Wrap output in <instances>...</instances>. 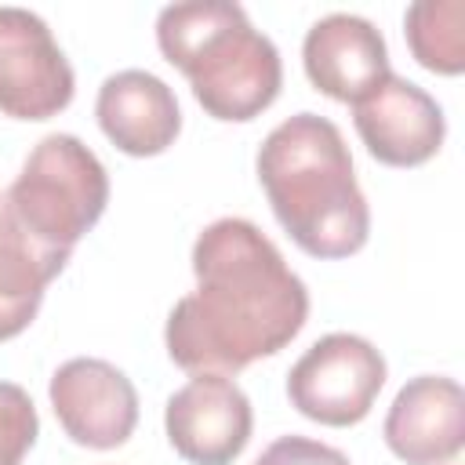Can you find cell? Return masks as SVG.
Listing matches in <instances>:
<instances>
[{
  "instance_id": "cell-1",
  "label": "cell",
  "mask_w": 465,
  "mask_h": 465,
  "mask_svg": "<svg viewBox=\"0 0 465 465\" xmlns=\"http://www.w3.org/2000/svg\"><path fill=\"white\" fill-rule=\"evenodd\" d=\"M196 291L178 298L163 345L189 374H240L298 338L309 291L280 247L247 218H218L193 243Z\"/></svg>"
},
{
  "instance_id": "cell-2",
  "label": "cell",
  "mask_w": 465,
  "mask_h": 465,
  "mask_svg": "<svg viewBox=\"0 0 465 465\" xmlns=\"http://www.w3.org/2000/svg\"><path fill=\"white\" fill-rule=\"evenodd\" d=\"M258 182L283 232L312 258H349L371 236V207L334 120L294 113L258 149Z\"/></svg>"
},
{
  "instance_id": "cell-3",
  "label": "cell",
  "mask_w": 465,
  "mask_h": 465,
  "mask_svg": "<svg viewBox=\"0 0 465 465\" xmlns=\"http://www.w3.org/2000/svg\"><path fill=\"white\" fill-rule=\"evenodd\" d=\"M160 54L185 73L207 116L247 124L262 116L280 87L283 62L276 44L251 25L232 0H185L156 15Z\"/></svg>"
},
{
  "instance_id": "cell-4",
  "label": "cell",
  "mask_w": 465,
  "mask_h": 465,
  "mask_svg": "<svg viewBox=\"0 0 465 465\" xmlns=\"http://www.w3.org/2000/svg\"><path fill=\"white\" fill-rule=\"evenodd\" d=\"M109 203V174L76 134H47L25 156L0 207L44 247L73 254Z\"/></svg>"
},
{
  "instance_id": "cell-5",
  "label": "cell",
  "mask_w": 465,
  "mask_h": 465,
  "mask_svg": "<svg viewBox=\"0 0 465 465\" xmlns=\"http://www.w3.org/2000/svg\"><path fill=\"white\" fill-rule=\"evenodd\" d=\"M385 374V356L367 338L334 331L312 341L291 367L287 400L302 418L345 429L371 414Z\"/></svg>"
},
{
  "instance_id": "cell-6",
  "label": "cell",
  "mask_w": 465,
  "mask_h": 465,
  "mask_svg": "<svg viewBox=\"0 0 465 465\" xmlns=\"http://www.w3.org/2000/svg\"><path fill=\"white\" fill-rule=\"evenodd\" d=\"M76 91L73 65L47 22L25 7H0V113L51 120Z\"/></svg>"
},
{
  "instance_id": "cell-7",
  "label": "cell",
  "mask_w": 465,
  "mask_h": 465,
  "mask_svg": "<svg viewBox=\"0 0 465 465\" xmlns=\"http://www.w3.org/2000/svg\"><path fill=\"white\" fill-rule=\"evenodd\" d=\"M54 418L76 447L113 450L131 440L138 425V392L131 378L98 356L65 360L47 385Z\"/></svg>"
},
{
  "instance_id": "cell-8",
  "label": "cell",
  "mask_w": 465,
  "mask_h": 465,
  "mask_svg": "<svg viewBox=\"0 0 465 465\" xmlns=\"http://www.w3.org/2000/svg\"><path fill=\"white\" fill-rule=\"evenodd\" d=\"M163 429L189 465H232L254 429L247 392L225 374H193L163 407Z\"/></svg>"
},
{
  "instance_id": "cell-9",
  "label": "cell",
  "mask_w": 465,
  "mask_h": 465,
  "mask_svg": "<svg viewBox=\"0 0 465 465\" xmlns=\"http://www.w3.org/2000/svg\"><path fill=\"white\" fill-rule=\"evenodd\" d=\"M352 124L367 153L385 167L429 163L447 134L440 102L407 76L389 73L352 105Z\"/></svg>"
},
{
  "instance_id": "cell-10",
  "label": "cell",
  "mask_w": 465,
  "mask_h": 465,
  "mask_svg": "<svg viewBox=\"0 0 465 465\" xmlns=\"http://www.w3.org/2000/svg\"><path fill=\"white\" fill-rule=\"evenodd\" d=\"M302 65L320 94L345 105H356L392 73L385 36L367 18L349 11L323 15L309 25L302 40Z\"/></svg>"
},
{
  "instance_id": "cell-11",
  "label": "cell",
  "mask_w": 465,
  "mask_h": 465,
  "mask_svg": "<svg viewBox=\"0 0 465 465\" xmlns=\"http://www.w3.org/2000/svg\"><path fill=\"white\" fill-rule=\"evenodd\" d=\"M389 450L407 465H447L465 443V392L447 374L411 378L381 425Z\"/></svg>"
},
{
  "instance_id": "cell-12",
  "label": "cell",
  "mask_w": 465,
  "mask_h": 465,
  "mask_svg": "<svg viewBox=\"0 0 465 465\" xmlns=\"http://www.w3.org/2000/svg\"><path fill=\"white\" fill-rule=\"evenodd\" d=\"M94 116L102 134L127 156H160L182 131L174 91L149 69H120L105 76Z\"/></svg>"
},
{
  "instance_id": "cell-13",
  "label": "cell",
  "mask_w": 465,
  "mask_h": 465,
  "mask_svg": "<svg viewBox=\"0 0 465 465\" xmlns=\"http://www.w3.org/2000/svg\"><path fill=\"white\" fill-rule=\"evenodd\" d=\"M69 254L36 243L0 207V341L22 334L44 302L47 283L65 269Z\"/></svg>"
},
{
  "instance_id": "cell-14",
  "label": "cell",
  "mask_w": 465,
  "mask_h": 465,
  "mask_svg": "<svg viewBox=\"0 0 465 465\" xmlns=\"http://www.w3.org/2000/svg\"><path fill=\"white\" fill-rule=\"evenodd\" d=\"M465 4L461 0H418L403 15V33L414 62L440 76L465 69Z\"/></svg>"
},
{
  "instance_id": "cell-15",
  "label": "cell",
  "mask_w": 465,
  "mask_h": 465,
  "mask_svg": "<svg viewBox=\"0 0 465 465\" xmlns=\"http://www.w3.org/2000/svg\"><path fill=\"white\" fill-rule=\"evenodd\" d=\"M40 436V418L29 392L15 381H0V465H22Z\"/></svg>"
},
{
  "instance_id": "cell-16",
  "label": "cell",
  "mask_w": 465,
  "mask_h": 465,
  "mask_svg": "<svg viewBox=\"0 0 465 465\" xmlns=\"http://www.w3.org/2000/svg\"><path fill=\"white\" fill-rule=\"evenodd\" d=\"M254 465H352L349 454H341L331 443H320L312 436H280L272 440Z\"/></svg>"
}]
</instances>
